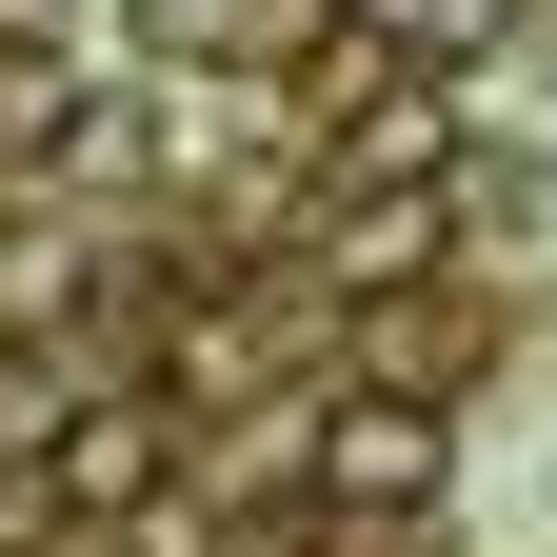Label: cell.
I'll list each match as a JSON object with an SVG mask.
<instances>
[{
    "label": "cell",
    "mask_w": 557,
    "mask_h": 557,
    "mask_svg": "<svg viewBox=\"0 0 557 557\" xmlns=\"http://www.w3.org/2000/svg\"><path fill=\"white\" fill-rule=\"evenodd\" d=\"M319 40H338V0H160V60H220V81H278Z\"/></svg>",
    "instance_id": "obj_3"
},
{
    "label": "cell",
    "mask_w": 557,
    "mask_h": 557,
    "mask_svg": "<svg viewBox=\"0 0 557 557\" xmlns=\"http://www.w3.org/2000/svg\"><path fill=\"white\" fill-rule=\"evenodd\" d=\"M359 21H379L398 60H438V81H458V60H478V40H498V21H518V0H359Z\"/></svg>",
    "instance_id": "obj_4"
},
{
    "label": "cell",
    "mask_w": 557,
    "mask_h": 557,
    "mask_svg": "<svg viewBox=\"0 0 557 557\" xmlns=\"http://www.w3.org/2000/svg\"><path fill=\"white\" fill-rule=\"evenodd\" d=\"M299 478H319V537L338 518H438V478H458V438H438V398L418 379H359V398H319V438H299Z\"/></svg>",
    "instance_id": "obj_1"
},
{
    "label": "cell",
    "mask_w": 557,
    "mask_h": 557,
    "mask_svg": "<svg viewBox=\"0 0 557 557\" xmlns=\"http://www.w3.org/2000/svg\"><path fill=\"white\" fill-rule=\"evenodd\" d=\"M160 458H180V398H60V418H40L60 518H139V498H160Z\"/></svg>",
    "instance_id": "obj_2"
}]
</instances>
